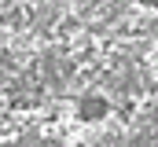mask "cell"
<instances>
[{"mask_svg":"<svg viewBox=\"0 0 158 147\" xmlns=\"http://www.w3.org/2000/svg\"><path fill=\"white\" fill-rule=\"evenodd\" d=\"M110 110H114V107H110L107 96H81V99H77V118H81V121H88V125L103 121Z\"/></svg>","mask_w":158,"mask_h":147,"instance_id":"6da1fadb","label":"cell"}]
</instances>
